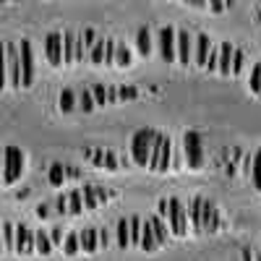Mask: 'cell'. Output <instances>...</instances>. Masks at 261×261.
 <instances>
[{"instance_id":"3957f363","label":"cell","mask_w":261,"mask_h":261,"mask_svg":"<svg viewBox=\"0 0 261 261\" xmlns=\"http://www.w3.org/2000/svg\"><path fill=\"white\" fill-rule=\"evenodd\" d=\"M167 217H165V222H167V230L170 235H175V238H186L188 235V212L183 209V204L178 199H167Z\"/></svg>"},{"instance_id":"e0dca14e","label":"cell","mask_w":261,"mask_h":261,"mask_svg":"<svg viewBox=\"0 0 261 261\" xmlns=\"http://www.w3.org/2000/svg\"><path fill=\"white\" fill-rule=\"evenodd\" d=\"M149 225H151V232H154L157 238V246H165L167 243V238H170V230H167V222L162 220V217H149Z\"/></svg>"},{"instance_id":"9c48e42d","label":"cell","mask_w":261,"mask_h":261,"mask_svg":"<svg viewBox=\"0 0 261 261\" xmlns=\"http://www.w3.org/2000/svg\"><path fill=\"white\" fill-rule=\"evenodd\" d=\"M6 65H8V86L21 89V65H18V45L6 42Z\"/></svg>"},{"instance_id":"ffe728a7","label":"cell","mask_w":261,"mask_h":261,"mask_svg":"<svg viewBox=\"0 0 261 261\" xmlns=\"http://www.w3.org/2000/svg\"><path fill=\"white\" fill-rule=\"evenodd\" d=\"M53 241H50V232H45V230H39V232H34V251L37 253H42V256H50L53 253Z\"/></svg>"},{"instance_id":"d4e9b609","label":"cell","mask_w":261,"mask_h":261,"mask_svg":"<svg viewBox=\"0 0 261 261\" xmlns=\"http://www.w3.org/2000/svg\"><path fill=\"white\" fill-rule=\"evenodd\" d=\"M201 201L204 199H193L188 204V214H191V222H193V230L201 232Z\"/></svg>"},{"instance_id":"7bdbcfd3","label":"cell","mask_w":261,"mask_h":261,"mask_svg":"<svg viewBox=\"0 0 261 261\" xmlns=\"http://www.w3.org/2000/svg\"><path fill=\"white\" fill-rule=\"evenodd\" d=\"M217 58H220V50H217V47H212V53H209V60H206V68H204V71H217Z\"/></svg>"},{"instance_id":"5b68a950","label":"cell","mask_w":261,"mask_h":261,"mask_svg":"<svg viewBox=\"0 0 261 261\" xmlns=\"http://www.w3.org/2000/svg\"><path fill=\"white\" fill-rule=\"evenodd\" d=\"M170 162H172V144L167 136L157 134L154 139V151H151V160H149V170L151 172H167L170 170Z\"/></svg>"},{"instance_id":"d6986e66","label":"cell","mask_w":261,"mask_h":261,"mask_svg":"<svg viewBox=\"0 0 261 261\" xmlns=\"http://www.w3.org/2000/svg\"><path fill=\"white\" fill-rule=\"evenodd\" d=\"M0 235H3V253H16V227L11 222H3Z\"/></svg>"},{"instance_id":"30bf717a","label":"cell","mask_w":261,"mask_h":261,"mask_svg":"<svg viewBox=\"0 0 261 261\" xmlns=\"http://www.w3.org/2000/svg\"><path fill=\"white\" fill-rule=\"evenodd\" d=\"M45 53L53 68H60L63 65V34L60 32H50L45 37Z\"/></svg>"},{"instance_id":"bcb514c9","label":"cell","mask_w":261,"mask_h":261,"mask_svg":"<svg viewBox=\"0 0 261 261\" xmlns=\"http://www.w3.org/2000/svg\"><path fill=\"white\" fill-rule=\"evenodd\" d=\"M50 241H53V246H58V243L63 241V230H60V227H55V230H53V235H50Z\"/></svg>"},{"instance_id":"cb8c5ba5","label":"cell","mask_w":261,"mask_h":261,"mask_svg":"<svg viewBox=\"0 0 261 261\" xmlns=\"http://www.w3.org/2000/svg\"><path fill=\"white\" fill-rule=\"evenodd\" d=\"M130 63H134V58H130V50L123 45V42H118V45H115V63H113V65H118V68H128Z\"/></svg>"},{"instance_id":"8fae6325","label":"cell","mask_w":261,"mask_h":261,"mask_svg":"<svg viewBox=\"0 0 261 261\" xmlns=\"http://www.w3.org/2000/svg\"><path fill=\"white\" fill-rule=\"evenodd\" d=\"M212 37L209 34H196L193 37V65L196 68H206V60L212 53Z\"/></svg>"},{"instance_id":"ac0fdd59","label":"cell","mask_w":261,"mask_h":261,"mask_svg":"<svg viewBox=\"0 0 261 261\" xmlns=\"http://www.w3.org/2000/svg\"><path fill=\"white\" fill-rule=\"evenodd\" d=\"M139 248H141V251H146V253H151V251H157V248H160V246H157L154 232H151L149 220H144V225H141V243H139Z\"/></svg>"},{"instance_id":"681fc988","label":"cell","mask_w":261,"mask_h":261,"mask_svg":"<svg viewBox=\"0 0 261 261\" xmlns=\"http://www.w3.org/2000/svg\"><path fill=\"white\" fill-rule=\"evenodd\" d=\"M256 11H258V18H261V3H258V6H256Z\"/></svg>"},{"instance_id":"f6af8a7d","label":"cell","mask_w":261,"mask_h":261,"mask_svg":"<svg viewBox=\"0 0 261 261\" xmlns=\"http://www.w3.org/2000/svg\"><path fill=\"white\" fill-rule=\"evenodd\" d=\"M118 102V86H107V105Z\"/></svg>"},{"instance_id":"4316f807","label":"cell","mask_w":261,"mask_h":261,"mask_svg":"<svg viewBox=\"0 0 261 261\" xmlns=\"http://www.w3.org/2000/svg\"><path fill=\"white\" fill-rule=\"evenodd\" d=\"M58 105H60V110H63V113H71V110H76V107H79V99H76V94H73L71 89H63Z\"/></svg>"},{"instance_id":"ab89813d","label":"cell","mask_w":261,"mask_h":261,"mask_svg":"<svg viewBox=\"0 0 261 261\" xmlns=\"http://www.w3.org/2000/svg\"><path fill=\"white\" fill-rule=\"evenodd\" d=\"M115 45H118V42L107 37V42H105V65H113L115 63Z\"/></svg>"},{"instance_id":"836d02e7","label":"cell","mask_w":261,"mask_h":261,"mask_svg":"<svg viewBox=\"0 0 261 261\" xmlns=\"http://www.w3.org/2000/svg\"><path fill=\"white\" fill-rule=\"evenodd\" d=\"M139 97L136 86H118V102H134Z\"/></svg>"},{"instance_id":"1f68e13d","label":"cell","mask_w":261,"mask_h":261,"mask_svg":"<svg viewBox=\"0 0 261 261\" xmlns=\"http://www.w3.org/2000/svg\"><path fill=\"white\" fill-rule=\"evenodd\" d=\"M8 86V65H6V42H0V92Z\"/></svg>"},{"instance_id":"ba28073f","label":"cell","mask_w":261,"mask_h":261,"mask_svg":"<svg viewBox=\"0 0 261 261\" xmlns=\"http://www.w3.org/2000/svg\"><path fill=\"white\" fill-rule=\"evenodd\" d=\"M175 55H178L175 63H180L183 68H188V65L193 63V37L186 29L175 32Z\"/></svg>"},{"instance_id":"2e32d148","label":"cell","mask_w":261,"mask_h":261,"mask_svg":"<svg viewBox=\"0 0 261 261\" xmlns=\"http://www.w3.org/2000/svg\"><path fill=\"white\" fill-rule=\"evenodd\" d=\"M79 246H81L84 253H97V251H99L97 230H84V232H79Z\"/></svg>"},{"instance_id":"4dcf8cb0","label":"cell","mask_w":261,"mask_h":261,"mask_svg":"<svg viewBox=\"0 0 261 261\" xmlns=\"http://www.w3.org/2000/svg\"><path fill=\"white\" fill-rule=\"evenodd\" d=\"M81 251V246H79V232H68L65 235V243H63V253L65 256H76Z\"/></svg>"},{"instance_id":"7a4b0ae2","label":"cell","mask_w":261,"mask_h":261,"mask_svg":"<svg viewBox=\"0 0 261 261\" xmlns=\"http://www.w3.org/2000/svg\"><path fill=\"white\" fill-rule=\"evenodd\" d=\"M24 172V151L16 146H6L3 149V186H11L21 178Z\"/></svg>"},{"instance_id":"5bb4252c","label":"cell","mask_w":261,"mask_h":261,"mask_svg":"<svg viewBox=\"0 0 261 261\" xmlns=\"http://www.w3.org/2000/svg\"><path fill=\"white\" fill-rule=\"evenodd\" d=\"M220 58H217V71H220L222 76H230V71H232V55H235V47L230 45V42H222L220 47Z\"/></svg>"},{"instance_id":"484cf974","label":"cell","mask_w":261,"mask_h":261,"mask_svg":"<svg viewBox=\"0 0 261 261\" xmlns=\"http://www.w3.org/2000/svg\"><path fill=\"white\" fill-rule=\"evenodd\" d=\"M128 225H130V248H139V243H141V225H144V220L141 217H128Z\"/></svg>"},{"instance_id":"c3c4849f","label":"cell","mask_w":261,"mask_h":261,"mask_svg":"<svg viewBox=\"0 0 261 261\" xmlns=\"http://www.w3.org/2000/svg\"><path fill=\"white\" fill-rule=\"evenodd\" d=\"M0 256H3V235H0Z\"/></svg>"},{"instance_id":"4fadbf2b","label":"cell","mask_w":261,"mask_h":261,"mask_svg":"<svg viewBox=\"0 0 261 261\" xmlns=\"http://www.w3.org/2000/svg\"><path fill=\"white\" fill-rule=\"evenodd\" d=\"M16 253H21V256L37 253L34 251V232L27 225H18L16 227Z\"/></svg>"},{"instance_id":"9a60e30c","label":"cell","mask_w":261,"mask_h":261,"mask_svg":"<svg viewBox=\"0 0 261 261\" xmlns=\"http://www.w3.org/2000/svg\"><path fill=\"white\" fill-rule=\"evenodd\" d=\"M76 39L79 34L76 32H63V65H71L76 63Z\"/></svg>"},{"instance_id":"8d00e7d4","label":"cell","mask_w":261,"mask_h":261,"mask_svg":"<svg viewBox=\"0 0 261 261\" xmlns=\"http://www.w3.org/2000/svg\"><path fill=\"white\" fill-rule=\"evenodd\" d=\"M81 199H84V206H86V209H97V206H99L97 199H94V188H92V186H84V188H81Z\"/></svg>"},{"instance_id":"ee69618b","label":"cell","mask_w":261,"mask_h":261,"mask_svg":"<svg viewBox=\"0 0 261 261\" xmlns=\"http://www.w3.org/2000/svg\"><path fill=\"white\" fill-rule=\"evenodd\" d=\"M97 238H99V248H110V232L107 230H97Z\"/></svg>"},{"instance_id":"7dc6e473","label":"cell","mask_w":261,"mask_h":261,"mask_svg":"<svg viewBox=\"0 0 261 261\" xmlns=\"http://www.w3.org/2000/svg\"><path fill=\"white\" fill-rule=\"evenodd\" d=\"M206 8H209V11H225V8H227V3H209Z\"/></svg>"},{"instance_id":"74e56055","label":"cell","mask_w":261,"mask_h":261,"mask_svg":"<svg viewBox=\"0 0 261 261\" xmlns=\"http://www.w3.org/2000/svg\"><path fill=\"white\" fill-rule=\"evenodd\" d=\"M50 183L53 186H63L65 183V167L63 165H53L50 167Z\"/></svg>"},{"instance_id":"d6a6232c","label":"cell","mask_w":261,"mask_h":261,"mask_svg":"<svg viewBox=\"0 0 261 261\" xmlns=\"http://www.w3.org/2000/svg\"><path fill=\"white\" fill-rule=\"evenodd\" d=\"M81 212H84L81 191H71V193H68V214H81Z\"/></svg>"},{"instance_id":"d590c367","label":"cell","mask_w":261,"mask_h":261,"mask_svg":"<svg viewBox=\"0 0 261 261\" xmlns=\"http://www.w3.org/2000/svg\"><path fill=\"white\" fill-rule=\"evenodd\" d=\"M79 107H81L84 113H92V110H94V97H92L89 89H84V92L79 94Z\"/></svg>"},{"instance_id":"f1b7e54d","label":"cell","mask_w":261,"mask_h":261,"mask_svg":"<svg viewBox=\"0 0 261 261\" xmlns=\"http://www.w3.org/2000/svg\"><path fill=\"white\" fill-rule=\"evenodd\" d=\"M105 42H107V37H99V39L94 42V47L89 50V60H92L94 65H105Z\"/></svg>"},{"instance_id":"e575fe53","label":"cell","mask_w":261,"mask_h":261,"mask_svg":"<svg viewBox=\"0 0 261 261\" xmlns=\"http://www.w3.org/2000/svg\"><path fill=\"white\" fill-rule=\"evenodd\" d=\"M79 37H81V42H84V50H86V55H89V50L94 47V42L99 39V37H97V32H94V29H84Z\"/></svg>"},{"instance_id":"83f0119b","label":"cell","mask_w":261,"mask_h":261,"mask_svg":"<svg viewBox=\"0 0 261 261\" xmlns=\"http://www.w3.org/2000/svg\"><path fill=\"white\" fill-rule=\"evenodd\" d=\"M118 246L125 251V248H130V225H128V220H120L118 222Z\"/></svg>"},{"instance_id":"44dd1931","label":"cell","mask_w":261,"mask_h":261,"mask_svg":"<svg viewBox=\"0 0 261 261\" xmlns=\"http://www.w3.org/2000/svg\"><path fill=\"white\" fill-rule=\"evenodd\" d=\"M136 45H139V53L144 55V58H149L151 55V32H149V27H141L139 32H136Z\"/></svg>"},{"instance_id":"603a6c76","label":"cell","mask_w":261,"mask_h":261,"mask_svg":"<svg viewBox=\"0 0 261 261\" xmlns=\"http://www.w3.org/2000/svg\"><path fill=\"white\" fill-rule=\"evenodd\" d=\"M248 89L261 97V63H253L251 65V73H248Z\"/></svg>"},{"instance_id":"b9f144b4","label":"cell","mask_w":261,"mask_h":261,"mask_svg":"<svg viewBox=\"0 0 261 261\" xmlns=\"http://www.w3.org/2000/svg\"><path fill=\"white\" fill-rule=\"evenodd\" d=\"M55 212H58V214H68V193L58 196V201H55Z\"/></svg>"},{"instance_id":"52a82bcc","label":"cell","mask_w":261,"mask_h":261,"mask_svg":"<svg viewBox=\"0 0 261 261\" xmlns=\"http://www.w3.org/2000/svg\"><path fill=\"white\" fill-rule=\"evenodd\" d=\"M157 45H160V58L165 63H175L178 60V55H175V29L172 27H162L160 29Z\"/></svg>"},{"instance_id":"f546056e","label":"cell","mask_w":261,"mask_h":261,"mask_svg":"<svg viewBox=\"0 0 261 261\" xmlns=\"http://www.w3.org/2000/svg\"><path fill=\"white\" fill-rule=\"evenodd\" d=\"M246 53L241 50V47H235V55H232V71H230V76H243V71H246Z\"/></svg>"},{"instance_id":"7402d4cb","label":"cell","mask_w":261,"mask_h":261,"mask_svg":"<svg viewBox=\"0 0 261 261\" xmlns=\"http://www.w3.org/2000/svg\"><path fill=\"white\" fill-rule=\"evenodd\" d=\"M248 178H251V186H253L256 191H261V149L256 151V154H253V160H251Z\"/></svg>"},{"instance_id":"7c38bea8","label":"cell","mask_w":261,"mask_h":261,"mask_svg":"<svg viewBox=\"0 0 261 261\" xmlns=\"http://www.w3.org/2000/svg\"><path fill=\"white\" fill-rule=\"evenodd\" d=\"M222 227V220L217 214V206L212 201H201V232H217Z\"/></svg>"},{"instance_id":"277c9868","label":"cell","mask_w":261,"mask_h":261,"mask_svg":"<svg viewBox=\"0 0 261 261\" xmlns=\"http://www.w3.org/2000/svg\"><path fill=\"white\" fill-rule=\"evenodd\" d=\"M183 157H186V167L188 170H201L204 167V146H201V136L196 130H186L183 136Z\"/></svg>"},{"instance_id":"8992f818","label":"cell","mask_w":261,"mask_h":261,"mask_svg":"<svg viewBox=\"0 0 261 261\" xmlns=\"http://www.w3.org/2000/svg\"><path fill=\"white\" fill-rule=\"evenodd\" d=\"M18 65H21V86L29 89L34 84V55H32V42H21L18 45Z\"/></svg>"},{"instance_id":"f35d334b","label":"cell","mask_w":261,"mask_h":261,"mask_svg":"<svg viewBox=\"0 0 261 261\" xmlns=\"http://www.w3.org/2000/svg\"><path fill=\"white\" fill-rule=\"evenodd\" d=\"M89 92H92V97H94V105H107V86L94 84Z\"/></svg>"},{"instance_id":"6da1fadb","label":"cell","mask_w":261,"mask_h":261,"mask_svg":"<svg viewBox=\"0 0 261 261\" xmlns=\"http://www.w3.org/2000/svg\"><path fill=\"white\" fill-rule=\"evenodd\" d=\"M154 139H157L154 128H141L134 134V139H130V157H134V162L139 167H149L151 151H154Z\"/></svg>"},{"instance_id":"60d3db41","label":"cell","mask_w":261,"mask_h":261,"mask_svg":"<svg viewBox=\"0 0 261 261\" xmlns=\"http://www.w3.org/2000/svg\"><path fill=\"white\" fill-rule=\"evenodd\" d=\"M92 188H94L97 204H107V201H110V191H107V188H102V186H92Z\"/></svg>"}]
</instances>
